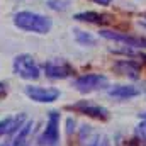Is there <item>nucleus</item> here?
<instances>
[{"label":"nucleus","mask_w":146,"mask_h":146,"mask_svg":"<svg viewBox=\"0 0 146 146\" xmlns=\"http://www.w3.org/2000/svg\"><path fill=\"white\" fill-rule=\"evenodd\" d=\"M14 24L21 31L36 33V34H48L51 31V26H53V22H51L49 17L41 15L37 12H29V10L17 12L14 15Z\"/></svg>","instance_id":"1"},{"label":"nucleus","mask_w":146,"mask_h":146,"mask_svg":"<svg viewBox=\"0 0 146 146\" xmlns=\"http://www.w3.org/2000/svg\"><path fill=\"white\" fill-rule=\"evenodd\" d=\"M14 73L24 80H37L41 70L31 54H19L14 58Z\"/></svg>","instance_id":"2"},{"label":"nucleus","mask_w":146,"mask_h":146,"mask_svg":"<svg viewBox=\"0 0 146 146\" xmlns=\"http://www.w3.org/2000/svg\"><path fill=\"white\" fill-rule=\"evenodd\" d=\"M107 85H109L107 76H104V75H100V73L82 75V76H78V78L73 82V87H75L78 92H83V94H88V92H95V90L106 88Z\"/></svg>","instance_id":"3"},{"label":"nucleus","mask_w":146,"mask_h":146,"mask_svg":"<svg viewBox=\"0 0 146 146\" xmlns=\"http://www.w3.org/2000/svg\"><path fill=\"white\" fill-rule=\"evenodd\" d=\"M68 110H75L78 114H83V115H88V117H94L97 121H107L110 117L109 110L102 106H97V104H92L88 100H78L72 106H66Z\"/></svg>","instance_id":"4"},{"label":"nucleus","mask_w":146,"mask_h":146,"mask_svg":"<svg viewBox=\"0 0 146 146\" xmlns=\"http://www.w3.org/2000/svg\"><path fill=\"white\" fill-rule=\"evenodd\" d=\"M42 70L46 73L48 78L51 80H65L68 76L73 75V66L65 61V60H48L44 65H42Z\"/></svg>","instance_id":"5"},{"label":"nucleus","mask_w":146,"mask_h":146,"mask_svg":"<svg viewBox=\"0 0 146 146\" xmlns=\"http://www.w3.org/2000/svg\"><path fill=\"white\" fill-rule=\"evenodd\" d=\"M26 95L39 104H51L54 100L60 99V90L53 88V87H36V85H29L26 87Z\"/></svg>","instance_id":"6"},{"label":"nucleus","mask_w":146,"mask_h":146,"mask_svg":"<svg viewBox=\"0 0 146 146\" xmlns=\"http://www.w3.org/2000/svg\"><path fill=\"white\" fill-rule=\"evenodd\" d=\"M58 139H60V114L56 110H51L48 115V124H46L41 141L46 146H54L58 143Z\"/></svg>","instance_id":"7"},{"label":"nucleus","mask_w":146,"mask_h":146,"mask_svg":"<svg viewBox=\"0 0 146 146\" xmlns=\"http://www.w3.org/2000/svg\"><path fill=\"white\" fill-rule=\"evenodd\" d=\"M99 34L102 37H106V39H110V41L122 42V44H126L127 48H146V39L131 36V34H127V33H115V31H109V29H100Z\"/></svg>","instance_id":"8"},{"label":"nucleus","mask_w":146,"mask_h":146,"mask_svg":"<svg viewBox=\"0 0 146 146\" xmlns=\"http://www.w3.org/2000/svg\"><path fill=\"white\" fill-rule=\"evenodd\" d=\"M112 68L119 73V75L129 76L133 80H138L141 76V65L136 63L134 60H119L117 63H114Z\"/></svg>","instance_id":"9"},{"label":"nucleus","mask_w":146,"mask_h":146,"mask_svg":"<svg viewBox=\"0 0 146 146\" xmlns=\"http://www.w3.org/2000/svg\"><path fill=\"white\" fill-rule=\"evenodd\" d=\"M24 121H26V115H24V114L10 115V117L2 119V121H0V136L12 134V133L19 131V129L24 126Z\"/></svg>","instance_id":"10"},{"label":"nucleus","mask_w":146,"mask_h":146,"mask_svg":"<svg viewBox=\"0 0 146 146\" xmlns=\"http://www.w3.org/2000/svg\"><path fill=\"white\" fill-rule=\"evenodd\" d=\"M109 95L114 99H119V100H126V99L129 100V99L139 95V88L134 85H114L109 88Z\"/></svg>","instance_id":"11"},{"label":"nucleus","mask_w":146,"mask_h":146,"mask_svg":"<svg viewBox=\"0 0 146 146\" xmlns=\"http://www.w3.org/2000/svg\"><path fill=\"white\" fill-rule=\"evenodd\" d=\"M75 21H78V22H87V24H95V26H104V24L109 22L107 15L99 14V12H92V10L75 14Z\"/></svg>","instance_id":"12"},{"label":"nucleus","mask_w":146,"mask_h":146,"mask_svg":"<svg viewBox=\"0 0 146 146\" xmlns=\"http://www.w3.org/2000/svg\"><path fill=\"white\" fill-rule=\"evenodd\" d=\"M31 129H33V121H27V122L19 129V133L15 134L12 146H26L27 138H29V134H31Z\"/></svg>","instance_id":"13"},{"label":"nucleus","mask_w":146,"mask_h":146,"mask_svg":"<svg viewBox=\"0 0 146 146\" xmlns=\"http://www.w3.org/2000/svg\"><path fill=\"white\" fill-rule=\"evenodd\" d=\"M75 39L82 46H95V42H97L95 37L90 33H85V31H75Z\"/></svg>","instance_id":"14"},{"label":"nucleus","mask_w":146,"mask_h":146,"mask_svg":"<svg viewBox=\"0 0 146 146\" xmlns=\"http://www.w3.org/2000/svg\"><path fill=\"white\" fill-rule=\"evenodd\" d=\"M68 0H48V5L54 10H65L68 7Z\"/></svg>","instance_id":"15"},{"label":"nucleus","mask_w":146,"mask_h":146,"mask_svg":"<svg viewBox=\"0 0 146 146\" xmlns=\"http://www.w3.org/2000/svg\"><path fill=\"white\" fill-rule=\"evenodd\" d=\"M5 95H7V83L0 82V99H3Z\"/></svg>","instance_id":"16"},{"label":"nucleus","mask_w":146,"mask_h":146,"mask_svg":"<svg viewBox=\"0 0 146 146\" xmlns=\"http://www.w3.org/2000/svg\"><path fill=\"white\" fill-rule=\"evenodd\" d=\"M95 3H99V5H104V7H107V5H110V2L112 0H94Z\"/></svg>","instance_id":"17"},{"label":"nucleus","mask_w":146,"mask_h":146,"mask_svg":"<svg viewBox=\"0 0 146 146\" xmlns=\"http://www.w3.org/2000/svg\"><path fill=\"white\" fill-rule=\"evenodd\" d=\"M139 133H146V119L143 124H139Z\"/></svg>","instance_id":"18"},{"label":"nucleus","mask_w":146,"mask_h":146,"mask_svg":"<svg viewBox=\"0 0 146 146\" xmlns=\"http://www.w3.org/2000/svg\"><path fill=\"white\" fill-rule=\"evenodd\" d=\"M99 146H110L109 139H107V138H104V139H102V143H100V145H99Z\"/></svg>","instance_id":"19"},{"label":"nucleus","mask_w":146,"mask_h":146,"mask_svg":"<svg viewBox=\"0 0 146 146\" xmlns=\"http://www.w3.org/2000/svg\"><path fill=\"white\" fill-rule=\"evenodd\" d=\"M139 56H141V61H143V65L146 68V53H139Z\"/></svg>","instance_id":"20"},{"label":"nucleus","mask_w":146,"mask_h":146,"mask_svg":"<svg viewBox=\"0 0 146 146\" xmlns=\"http://www.w3.org/2000/svg\"><path fill=\"white\" fill-rule=\"evenodd\" d=\"M139 117H143V119H146V112H141V114H139Z\"/></svg>","instance_id":"21"},{"label":"nucleus","mask_w":146,"mask_h":146,"mask_svg":"<svg viewBox=\"0 0 146 146\" xmlns=\"http://www.w3.org/2000/svg\"><path fill=\"white\" fill-rule=\"evenodd\" d=\"M0 146H12L10 143H3V145H0Z\"/></svg>","instance_id":"22"},{"label":"nucleus","mask_w":146,"mask_h":146,"mask_svg":"<svg viewBox=\"0 0 146 146\" xmlns=\"http://www.w3.org/2000/svg\"><path fill=\"white\" fill-rule=\"evenodd\" d=\"M90 146H99V145H97V141H94V143H92Z\"/></svg>","instance_id":"23"},{"label":"nucleus","mask_w":146,"mask_h":146,"mask_svg":"<svg viewBox=\"0 0 146 146\" xmlns=\"http://www.w3.org/2000/svg\"><path fill=\"white\" fill-rule=\"evenodd\" d=\"M145 94H146V83H145Z\"/></svg>","instance_id":"24"}]
</instances>
